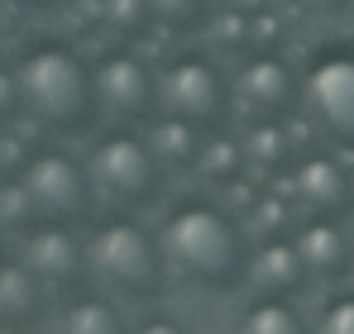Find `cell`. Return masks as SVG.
<instances>
[{"label":"cell","instance_id":"obj_1","mask_svg":"<svg viewBox=\"0 0 354 334\" xmlns=\"http://www.w3.org/2000/svg\"><path fill=\"white\" fill-rule=\"evenodd\" d=\"M19 101L48 129H82L96 115V86L67 48H39L19 67Z\"/></svg>","mask_w":354,"mask_h":334},{"label":"cell","instance_id":"obj_2","mask_svg":"<svg viewBox=\"0 0 354 334\" xmlns=\"http://www.w3.org/2000/svg\"><path fill=\"white\" fill-rule=\"evenodd\" d=\"M163 253L182 273L206 282H230L239 273V234L225 215L211 206H182L173 220L163 224Z\"/></svg>","mask_w":354,"mask_h":334},{"label":"cell","instance_id":"obj_3","mask_svg":"<svg viewBox=\"0 0 354 334\" xmlns=\"http://www.w3.org/2000/svg\"><path fill=\"white\" fill-rule=\"evenodd\" d=\"M86 177H91V186H101L115 201H149L153 181H158V158L149 144H139L129 134H111L96 144Z\"/></svg>","mask_w":354,"mask_h":334},{"label":"cell","instance_id":"obj_4","mask_svg":"<svg viewBox=\"0 0 354 334\" xmlns=\"http://www.w3.org/2000/svg\"><path fill=\"white\" fill-rule=\"evenodd\" d=\"M158 101L168 106V115H182L206 129L225 115V81L206 57H177L158 77Z\"/></svg>","mask_w":354,"mask_h":334},{"label":"cell","instance_id":"obj_5","mask_svg":"<svg viewBox=\"0 0 354 334\" xmlns=\"http://www.w3.org/2000/svg\"><path fill=\"white\" fill-rule=\"evenodd\" d=\"M306 101L316 119L326 124L330 139H340L345 148H354V53L335 48L321 53L306 72Z\"/></svg>","mask_w":354,"mask_h":334},{"label":"cell","instance_id":"obj_6","mask_svg":"<svg viewBox=\"0 0 354 334\" xmlns=\"http://www.w3.org/2000/svg\"><path fill=\"white\" fill-rule=\"evenodd\" d=\"M91 263L111 282L129 286V291H149L158 282V248L144 229L134 224H111L91 239Z\"/></svg>","mask_w":354,"mask_h":334},{"label":"cell","instance_id":"obj_7","mask_svg":"<svg viewBox=\"0 0 354 334\" xmlns=\"http://www.w3.org/2000/svg\"><path fill=\"white\" fill-rule=\"evenodd\" d=\"M24 191H29V201H34L44 215H53V220H77V215H86V206H91V177L77 163L58 158V153H44V158L29 163Z\"/></svg>","mask_w":354,"mask_h":334},{"label":"cell","instance_id":"obj_8","mask_svg":"<svg viewBox=\"0 0 354 334\" xmlns=\"http://www.w3.org/2000/svg\"><path fill=\"white\" fill-rule=\"evenodd\" d=\"M91 86H96V106L124 119H139L149 115V106L158 101V81L153 72L129 53H111L96 72H91Z\"/></svg>","mask_w":354,"mask_h":334},{"label":"cell","instance_id":"obj_9","mask_svg":"<svg viewBox=\"0 0 354 334\" xmlns=\"http://www.w3.org/2000/svg\"><path fill=\"white\" fill-rule=\"evenodd\" d=\"M235 86H239V96H244V106H254V110H263V115H283L297 101V77L283 57H249L239 67Z\"/></svg>","mask_w":354,"mask_h":334},{"label":"cell","instance_id":"obj_10","mask_svg":"<svg viewBox=\"0 0 354 334\" xmlns=\"http://www.w3.org/2000/svg\"><path fill=\"white\" fill-rule=\"evenodd\" d=\"M292 186H297V196H301L311 210H321V215H340L354 201L350 177H345V167L335 163V158H306V163L297 167Z\"/></svg>","mask_w":354,"mask_h":334},{"label":"cell","instance_id":"obj_11","mask_svg":"<svg viewBox=\"0 0 354 334\" xmlns=\"http://www.w3.org/2000/svg\"><path fill=\"white\" fill-rule=\"evenodd\" d=\"M149 148H153V158L168 167H192L201 163V124H192V119H182V115H163L158 124H153V134H149Z\"/></svg>","mask_w":354,"mask_h":334},{"label":"cell","instance_id":"obj_12","mask_svg":"<svg viewBox=\"0 0 354 334\" xmlns=\"http://www.w3.org/2000/svg\"><path fill=\"white\" fill-rule=\"evenodd\" d=\"M297 253H301V263L316 268V273H340V268L350 263V239H345L335 224H306Z\"/></svg>","mask_w":354,"mask_h":334},{"label":"cell","instance_id":"obj_13","mask_svg":"<svg viewBox=\"0 0 354 334\" xmlns=\"http://www.w3.org/2000/svg\"><path fill=\"white\" fill-rule=\"evenodd\" d=\"M301 268H306V263H301V253H292V248H268V253H259L254 277L278 296V291H292L297 282H301Z\"/></svg>","mask_w":354,"mask_h":334},{"label":"cell","instance_id":"obj_14","mask_svg":"<svg viewBox=\"0 0 354 334\" xmlns=\"http://www.w3.org/2000/svg\"><path fill=\"white\" fill-rule=\"evenodd\" d=\"M34 263H39L44 273H53V277H67V273L82 263V253H77V244H72L62 229H48V234L34 239Z\"/></svg>","mask_w":354,"mask_h":334},{"label":"cell","instance_id":"obj_15","mask_svg":"<svg viewBox=\"0 0 354 334\" xmlns=\"http://www.w3.org/2000/svg\"><path fill=\"white\" fill-rule=\"evenodd\" d=\"M288 148H292V139H288L278 124H259V129H249V139H244V153H249L259 167L288 163Z\"/></svg>","mask_w":354,"mask_h":334},{"label":"cell","instance_id":"obj_16","mask_svg":"<svg viewBox=\"0 0 354 334\" xmlns=\"http://www.w3.org/2000/svg\"><path fill=\"white\" fill-rule=\"evenodd\" d=\"M144 5H149V19H158L168 29H192L206 14V0H144Z\"/></svg>","mask_w":354,"mask_h":334},{"label":"cell","instance_id":"obj_17","mask_svg":"<svg viewBox=\"0 0 354 334\" xmlns=\"http://www.w3.org/2000/svg\"><path fill=\"white\" fill-rule=\"evenodd\" d=\"M244 334H301V325H297V315L288 306L268 301V306H259V311L244 320Z\"/></svg>","mask_w":354,"mask_h":334},{"label":"cell","instance_id":"obj_18","mask_svg":"<svg viewBox=\"0 0 354 334\" xmlns=\"http://www.w3.org/2000/svg\"><path fill=\"white\" fill-rule=\"evenodd\" d=\"M67 334H120V320L106 306H82V311H72Z\"/></svg>","mask_w":354,"mask_h":334},{"label":"cell","instance_id":"obj_19","mask_svg":"<svg viewBox=\"0 0 354 334\" xmlns=\"http://www.w3.org/2000/svg\"><path fill=\"white\" fill-rule=\"evenodd\" d=\"M106 19L129 34V29H139V24L149 19V5H144V0H106Z\"/></svg>","mask_w":354,"mask_h":334},{"label":"cell","instance_id":"obj_20","mask_svg":"<svg viewBox=\"0 0 354 334\" xmlns=\"http://www.w3.org/2000/svg\"><path fill=\"white\" fill-rule=\"evenodd\" d=\"M201 163L211 167V172H230V167H239V153H235V144L216 139V144H206V148H201Z\"/></svg>","mask_w":354,"mask_h":334},{"label":"cell","instance_id":"obj_21","mask_svg":"<svg viewBox=\"0 0 354 334\" xmlns=\"http://www.w3.org/2000/svg\"><path fill=\"white\" fill-rule=\"evenodd\" d=\"M326 334H354V301H340L326 315Z\"/></svg>","mask_w":354,"mask_h":334},{"label":"cell","instance_id":"obj_22","mask_svg":"<svg viewBox=\"0 0 354 334\" xmlns=\"http://www.w3.org/2000/svg\"><path fill=\"white\" fill-rule=\"evenodd\" d=\"M144 334H182V330H177V325H149Z\"/></svg>","mask_w":354,"mask_h":334}]
</instances>
